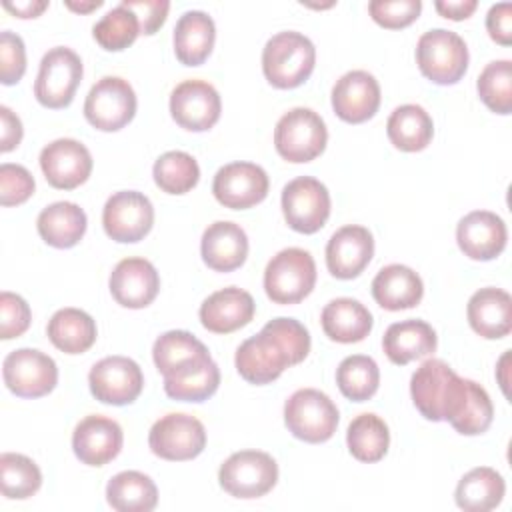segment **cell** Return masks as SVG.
Segmentation results:
<instances>
[{
  "label": "cell",
  "instance_id": "6da1fadb",
  "mask_svg": "<svg viewBox=\"0 0 512 512\" xmlns=\"http://www.w3.org/2000/svg\"><path fill=\"white\" fill-rule=\"evenodd\" d=\"M468 394V378H460L444 360H424L410 378V396L416 410L432 422H450Z\"/></svg>",
  "mask_w": 512,
  "mask_h": 512
},
{
  "label": "cell",
  "instance_id": "7a4b0ae2",
  "mask_svg": "<svg viewBox=\"0 0 512 512\" xmlns=\"http://www.w3.org/2000/svg\"><path fill=\"white\" fill-rule=\"evenodd\" d=\"M316 64V48L308 36L284 30L268 38L262 50V72L280 90L296 88L308 80Z\"/></svg>",
  "mask_w": 512,
  "mask_h": 512
},
{
  "label": "cell",
  "instance_id": "3957f363",
  "mask_svg": "<svg viewBox=\"0 0 512 512\" xmlns=\"http://www.w3.org/2000/svg\"><path fill=\"white\" fill-rule=\"evenodd\" d=\"M340 414L328 394L316 388L296 390L284 404L288 432L308 444H320L334 436Z\"/></svg>",
  "mask_w": 512,
  "mask_h": 512
},
{
  "label": "cell",
  "instance_id": "277c9868",
  "mask_svg": "<svg viewBox=\"0 0 512 512\" xmlns=\"http://www.w3.org/2000/svg\"><path fill=\"white\" fill-rule=\"evenodd\" d=\"M416 62L420 72L434 84H456L468 68L464 38L446 28H432L418 38Z\"/></svg>",
  "mask_w": 512,
  "mask_h": 512
},
{
  "label": "cell",
  "instance_id": "5b68a950",
  "mask_svg": "<svg viewBox=\"0 0 512 512\" xmlns=\"http://www.w3.org/2000/svg\"><path fill=\"white\" fill-rule=\"evenodd\" d=\"M316 284V264L308 250L284 248L264 270V290L274 304H298Z\"/></svg>",
  "mask_w": 512,
  "mask_h": 512
},
{
  "label": "cell",
  "instance_id": "8992f818",
  "mask_svg": "<svg viewBox=\"0 0 512 512\" xmlns=\"http://www.w3.org/2000/svg\"><path fill=\"white\" fill-rule=\"evenodd\" d=\"M328 142V130L322 116L310 108L298 106L280 116L274 128L276 152L294 164L318 158Z\"/></svg>",
  "mask_w": 512,
  "mask_h": 512
},
{
  "label": "cell",
  "instance_id": "52a82bcc",
  "mask_svg": "<svg viewBox=\"0 0 512 512\" xmlns=\"http://www.w3.org/2000/svg\"><path fill=\"white\" fill-rule=\"evenodd\" d=\"M218 482L222 490L234 498H260L276 486L278 464L268 452L240 450L222 462Z\"/></svg>",
  "mask_w": 512,
  "mask_h": 512
},
{
  "label": "cell",
  "instance_id": "ba28073f",
  "mask_svg": "<svg viewBox=\"0 0 512 512\" xmlns=\"http://www.w3.org/2000/svg\"><path fill=\"white\" fill-rule=\"evenodd\" d=\"M84 74V66L80 56L68 46L50 48L38 68V76L34 82L36 100L52 110L66 108L76 94Z\"/></svg>",
  "mask_w": 512,
  "mask_h": 512
},
{
  "label": "cell",
  "instance_id": "9c48e42d",
  "mask_svg": "<svg viewBox=\"0 0 512 512\" xmlns=\"http://www.w3.org/2000/svg\"><path fill=\"white\" fill-rule=\"evenodd\" d=\"M136 106V92L128 80L102 76L86 94L84 116L96 130L116 132L134 118Z\"/></svg>",
  "mask_w": 512,
  "mask_h": 512
},
{
  "label": "cell",
  "instance_id": "30bf717a",
  "mask_svg": "<svg viewBox=\"0 0 512 512\" xmlns=\"http://www.w3.org/2000/svg\"><path fill=\"white\" fill-rule=\"evenodd\" d=\"M148 446L152 454L162 460H192L200 456L206 446V428L196 416L172 412L152 424L148 434Z\"/></svg>",
  "mask_w": 512,
  "mask_h": 512
},
{
  "label": "cell",
  "instance_id": "8fae6325",
  "mask_svg": "<svg viewBox=\"0 0 512 512\" xmlns=\"http://www.w3.org/2000/svg\"><path fill=\"white\" fill-rule=\"evenodd\" d=\"M282 214L300 234L318 232L330 216L328 188L314 176H298L282 188Z\"/></svg>",
  "mask_w": 512,
  "mask_h": 512
},
{
  "label": "cell",
  "instance_id": "7c38bea8",
  "mask_svg": "<svg viewBox=\"0 0 512 512\" xmlns=\"http://www.w3.org/2000/svg\"><path fill=\"white\" fill-rule=\"evenodd\" d=\"M2 378L6 388L18 398H40L54 390L58 366L36 348H18L4 358Z\"/></svg>",
  "mask_w": 512,
  "mask_h": 512
},
{
  "label": "cell",
  "instance_id": "4fadbf2b",
  "mask_svg": "<svg viewBox=\"0 0 512 512\" xmlns=\"http://www.w3.org/2000/svg\"><path fill=\"white\" fill-rule=\"evenodd\" d=\"M154 224V206L150 198L138 190L114 192L102 208L104 232L122 244L142 240Z\"/></svg>",
  "mask_w": 512,
  "mask_h": 512
},
{
  "label": "cell",
  "instance_id": "5bb4252c",
  "mask_svg": "<svg viewBox=\"0 0 512 512\" xmlns=\"http://www.w3.org/2000/svg\"><path fill=\"white\" fill-rule=\"evenodd\" d=\"M88 386L98 402L126 406L140 396L144 374L128 356H106L90 368Z\"/></svg>",
  "mask_w": 512,
  "mask_h": 512
},
{
  "label": "cell",
  "instance_id": "9a60e30c",
  "mask_svg": "<svg viewBox=\"0 0 512 512\" xmlns=\"http://www.w3.org/2000/svg\"><path fill=\"white\" fill-rule=\"evenodd\" d=\"M268 188L266 170L254 162H230L218 168L212 180L214 198L232 210H246L260 204Z\"/></svg>",
  "mask_w": 512,
  "mask_h": 512
},
{
  "label": "cell",
  "instance_id": "2e32d148",
  "mask_svg": "<svg viewBox=\"0 0 512 512\" xmlns=\"http://www.w3.org/2000/svg\"><path fill=\"white\" fill-rule=\"evenodd\" d=\"M222 112L218 90L206 80H184L170 94L174 122L190 132L210 130Z\"/></svg>",
  "mask_w": 512,
  "mask_h": 512
},
{
  "label": "cell",
  "instance_id": "e0dca14e",
  "mask_svg": "<svg viewBox=\"0 0 512 512\" xmlns=\"http://www.w3.org/2000/svg\"><path fill=\"white\" fill-rule=\"evenodd\" d=\"M40 168L50 186L58 190H74L88 180L92 172V154L74 138H58L42 148Z\"/></svg>",
  "mask_w": 512,
  "mask_h": 512
},
{
  "label": "cell",
  "instance_id": "ac0fdd59",
  "mask_svg": "<svg viewBox=\"0 0 512 512\" xmlns=\"http://www.w3.org/2000/svg\"><path fill=\"white\" fill-rule=\"evenodd\" d=\"M234 364L246 382L258 386L274 382L286 368L292 366L282 344L264 328L238 346Z\"/></svg>",
  "mask_w": 512,
  "mask_h": 512
},
{
  "label": "cell",
  "instance_id": "d6986e66",
  "mask_svg": "<svg viewBox=\"0 0 512 512\" xmlns=\"http://www.w3.org/2000/svg\"><path fill=\"white\" fill-rule=\"evenodd\" d=\"M108 288L120 306L140 310L152 304L158 296L160 276L150 260L130 256L114 266L108 278Z\"/></svg>",
  "mask_w": 512,
  "mask_h": 512
},
{
  "label": "cell",
  "instance_id": "ffe728a7",
  "mask_svg": "<svg viewBox=\"0 0 512 512\" xmlns=\"http://www.w3.org/2000/svg\"><path fill=\"white\" fill-rule=\"evenodd\" d=\"M124 434L116 420L100 414L82 418L72 432V450L86 466H104L122 450Z\"/></svg>",
  "mask_w": 512,
  "mask_h": 512
},
{
  "label": "cell",
  "instance_id": "44dd1931",
  "mask_svg": "<svg viewBox=\"0 0 512 512\" xmlns=\"http://www.w3.org/2000/svg\"><path fill=\"white\" fill-rule=\"evenodd\" d=\"M380 106V84L366 70H350L332 86V108L348 124L370 120Z\"/></svg>",
  "mask_w": 512,
  "mask_h": 512
},
{
  "label": "cell",
  "instance_id": "7402d4cb",
  "mask_svg": "<svg viewBox=\"0 0 512 512\" xmlns=\"http://www.w3.org/2000/svg\"><path fill=\"white\" fill-rule=\"evenodd\" d=\"M508 230L504 220L490 210H474L456 226L458 248L470 260H494L506 248Z\"/></svg>",
  "mask_w": 512,
  "mask_h": 512
},
{
  "label": "cell",
  "instance_id": "603a6c76",
  "mask_svg": "<svg viewBox=\"0 0 512 512\" xmlns=\"http://www.w3.org/2000/svg\"><path fill=\"white\" fill-rule=\"evenodd\" d=\"M374 256L372 232L358 224L338 228L326 244V266L334 278H356Z\"/></svg>",
  "mask_w": 512,
  "mask_h": 512
},
{
  "label": "cell",
  "instance_id": "cb8c5ba5",
  "mask_svg": "<svg viewBox=\"0 0 512 512\" xmlns=\"http://www.w3.org/2000/svg\"><path fill=\"white\" fill-rule=\"evenodd\" d=\"M254 298L250 292L228 286L212 292L198 310L200 322L206 330L214 334H230L244 328L254 318Z\"/></svg>",
  "mask_w": 512,
  "mask_h": 512
},
{
  "label": "cell",
  "instance_id": "d4e9b609",
  "mask_svg": "<svg viewBox=\"0 0 512 512\" xmlns=\"http://www.w3.org/2000/svg\"><path fill=\"white\" fill-rule=\"evenodd\" d=\"M200 254L214 272H232L246 262L248 236L240 224L228 220L212 222L202 234Z\"/></svg>",
  "mask_w": 512,
  "mask_h": 512
},
{
  "label": "cell",
  "instance_id": "484cf974",
  "mask_svg": "<svg viewBox=\"0 0 512 512\" xmlns=\"http://www.w3.org/2000/svg\"><path fill=\"white\" fill-rule=\"evenodd\" d=\"M466 316L478 336L486 340L504 338L512 330V298L502 288H480L470 296Z\"/></svg>",
  "mask_w": 512,
  "mask_h": 512
},
{
  "label": "cell",
  "instance_id": "4316f807",
  "mask_svg": "<svg viewBox=\"0 0 512 512\" xmlns=\"http://www.w3.org/2000/svg\"><path fill=\"white\" fill-rule=\"evenodd\" d=\"M438 346L434 328L418 318L394 322L382 336V350L392 364L404 366L430 356Z\"/></svg>",
  "mask_w": 512,
  "mask_h": 512
},
{
  "label": "cell",
  "instance_id": "83f0119b",
  "mask_svg": "<svg viewBox=\"0 0 512 512\" xmlns=\"http://www.w3.org/2000/svg\"><path fill=\"white\" fill-rule=\"evenodd\" d=\"M372 296L384 310L398 312L420 304L424 296L422 278L404 264H388L372 280Z\"/></svg>",
  "mask_w": 512,
  "mask_h": 512
},
{
  "label": "cell",
  "instance_id": "f1b7e54d",
  "mask_svg": "<svg viewBox=\"0 0 512 512\" xmlns=\"http://www.w3.org/2000/svg\"><path fill=\"white\" fill-rule=\"evenodd\" d=\"M320 324L324 334L340 344H352L364 340L372 326V312L354 298H334L330 300L320 314Z\"/></svg>",
  "mask_w": 512,
  "mask_h": 512
},
{
  "label": "cell",
  "instance_id": "f546056e",
  "mask_svg": "<svg viewBox=\"0 0 512 512\" xmlns=\"http://www.w3.org/2000/svg\"><path fill=\"white\" fill-rule=\"evenodd\" d=\"M216 26L212 16L202 10H186L172 34L174 54L184 66H200L212 52Z\"/></svg>",
  "mask_w": 512,
  "mask_h": 512
},
{
  "label": "cell",
  "instance_id": "4dcf8cb0",
  "mask_svg": "<svg viewBox=\"0 0 512 512\" xmlns=\"http://www.w3.org/2000/svg\"><path fill=\"white\" fill-rule=\"evenodd\" d=\"M152 358L158 372L166 376H176L200 362L210 360V352L194 334L186 330H168L160 334L152 346Z\"/></svg>",
  "mask_w": 512,
  "mask_h": 512
},
{
  "label": "cell",
  "instance_id": "1f68e13d",
  "mask_svg": "<svg viewBox=\"0 0 512 512\" xmlns=\"http://www.w3.org/2000/svg\"><path fill=\"white\" fill-rule=\"evenodd\" d=\"M86 226V212L68 200L48 204L36 218L40 238L52 248L76 246L82 240Z\"/></svg>",
  "mask_w": 512,
  "mask_h": 512
},
{
  "label": "cell",
  "instance_id": "d6a6232c",
  "mask_svg": "<svg viewBox=\"0 0 512 512\" xmlns=\"http://www.w3.org/2000/svg\"><path fill=\"white\" fill-rule=\"evenodd\" d=\"M506 494V482L490 466H478L466 472L454 492L458 508L466 512H488L500 506Z\"/></svg>",
  "mask_w": 512,
  "mask_h": 512
},
{
  "label": "cell",
  "instance_id": "836d02e7",
  "mask_svg": "<svg viewBox=\"0 0 512 512\" xmlns=\"http://www.w3.org/2000/svg\"><path fill=\"white\" fill-rule=\"evenodd\" d=\"M50 342L64 354H82L96 342V322L80 308H60L46 326Z\"/></svg>",
  "mask_w": 512,
  "mask_h": 512
},
{
  "label": "cell",
  "instance_id": "e575fe53",
  "mask_svg": "<svg viewBox=\"0 0 512 512\" xmlns=\"http://www.w3.org/2000/svg\"><path fill=\"white\" fill-rule=\"evenodd\" d=\"M106 502L116 512H150L158 504V488L144 472L124 470L108 480Z\"/></svg>",
  "mask_w": 512,
  "mask_h": 512
},
{
  "label": "cell",
  "instance_id": "d590c367",
  "mask_svg": "<svg viewBox=\"0 0 512 512\" xmlns=\"http://www.w3.org/2000/svg\"><path fill=\"white\" fill-rule=\"evenodd\" d=\"M386 134L394 148L402 152H420L434 136V122L422 106L402 104L388 116Z\"/></svg>",
  "mask_w": 512,
  "mask_h": 512
},
{
  "label": "cell",
  "instance_id": "8d00e7d4",
  "mask_svg": "<svg viewBox=\"0 0 512 512\" xmlns=\"http://www.w3.org/2000/svg\"><path fill=\"white\" fill-rule=\"evenodd\" d=\"M346 444L350 454L360 462H378L386 456L390 446V430L388 424L372 414H358L346 430Z\"/></svg>",
  "mask_w": 512,
  "mask_h": 512
},
{
  "label": "cell",
  "instance_id": "74e56055",
  "mask_svg": "<svg viewBox=\"0 0 512 512\" xmlns=\"http://www.w3.org/2000/svg\"><path fill=\"white\" fill-rule=\"evenodd\" d=\"M220 386V368L210 358L176 376L164 378V392L180 402H204Z\"/></svg>",
  "mask_w": 512,
  "mask_h": 512
},
{
  "label": "cell",
  "instance_id": "f35d334b",
  "mask_svg": "<svg viewBox=\"0 0 512 512\" xmlns=\"http://www.w3.org/2000/svg\"><path fill=\"white\" fill-rule=\"evenodd\" d=\"M336 384L352 402L370 400L380 384V370L374 358L364 354L346 356L336 368Z\"/></svg>",
  "mask_w": 512,
  "mask_h": 512
},
{
  "label": "cell",
  "instance_id": "ab89813d",
  "mask_svg": "<svg viewBox=\"0 0 512 512\" xmlns=\"http://www.w3.org/2000/svg\"><path fill=\"white\" fill-rule=\"evenodd\" d=\"M156 186L166 194H186L200 180V166L196 158L182 150L164 152L152 168Z\"/></svg>",
  "mask_w": 512,
  "mask_h": 512
},
{
  "label": "cell",
  "instance_id": "60d3db41",
  "mask_svg": "<svg viewBox=\"0 0 512 512\" xmlns=\"http://www.w3.org/2000/svg\"><path fill=\"white\" fill-rule=\"evenodd\" d=\"M42 486V472L38 464L16 452H4L0 456V488L10 500H26L34 496Z\"/></svg>",
  "mask_w": 512,
  "mask_h": 512
},
{
  "label": "cell",
  "instance_id": "b9f144b4",
  "mask_svg": "<svg viewBox=\"0 0 512 512\" xmlns=\"http://www.w3.org/2000/svg\"><path fill=\"white\" fill-rule=\"evenodd\" d=\"M138 34H140L138 16L124 4H118L112 10H108L92 26L94 40L108 52H120L128 48Z\"/></svg>",
  "mask_w": 512,
  "mask_h": 512
},
{
  "label": "cell",
  "instance_id": "7bdbcfd3",
  "mask_svg": "<svg viewBox=\"0 0 512 512\" xmlns=\"http://www.w3.org/2000/svg\"><path fill=\"white\" fill-rule=\"evenodd\" d=\"M476 90L480 100L496 114L512 112V62L510 60H492L488 62L478 80Z\"/></svg>",
  "mask_w": 512,
  "mask_h": 512
},
{
  "label": "cell",
  "instance_id": "ee69618b",
  "mask_svg": "<svg viewBox=\"0 0 512 512\" xmlns=\"http://www.w3.org/2000/svg\"><path fill=\"white\" fill-rule=\"evenodd\" d=\"M494 418V406L488 396V392L474 380H468V394L466 400L456 414L454 420H450V426L464 436H478L486 432Z\"/></svg>",
  "mask_w": 512,
  "mask_h": 512
},
{
  "label": "cell",
  "instance_id": "f6af8a7d",
  "mask_svg": "<svg viewBox=\"0 0 512 512\" xmlns=\"http://www.w3.org/2000/svg\"><path fill=\"white\" fill-rule=\"evenodd\" d=\"M264 330L270 332L282 344V348L290 356L292 366L300 364L308 356V352H310V334L304 328V324L298 322L296 318H286V316L272 318L270 322L264 324Z\"/></svg>",
  "mask_w": 512,
  "mask_h": 512
},
{
  "label": "cell",
  "instance_id": "bcb514c9",
  "mask_svg": "<svg viewBox=\"0 0 512 512\" xmlns=\"http://www.w3.org/2000/svg\"><path fill=\"white\" fill-rule=\"evenodd\" d=\"M422 10L420 0H372L368 12L372 20L384 28L396 30L412 24Z\"/></svg>",
  "mask_w": 512,
  "mask_h": 512
},
{
  "label": "cell",
  "instance_id": "7dc6e473",
  "mask_svg": "<svg viewBox=\"0 0 512 512\" xmlns=\"http://www.w3.org/2000/svg\"><path fill=\"white\" fill-rule=\"evenodd\" d=\"M34 176L22 164L4 162L0 166V204L18 206L34 194Z\"/></svg>",
  "mask_w": 512,
  "mask_h": 512
},
{
  "label": "cell",
  "instance_id": "c3c4849f",
  "mask_svg": "<svg viewBox=\"0 0 512 512\" xmlns=\"http://www.w3.org/2000/svg\"><path fill=\"white\" fill-rule=\"evenodd\" d=\"M32 320V312L28 302L14 294L4 290L0 294V338L10 340L22 336Z\"/></svg>",
  "mask_w": 512,
  "mask_h": 512
},
{
  "label": "cell",
  "instance_id": "681fc988",
  "mask_svg": "<svg viewBox=\"0 0 512 512\" xmlns=\"http://www.w3.org/2000/svg\"><path fill=\"white\" fill-rule=\"evenodd\" d=\"M26 72V48L22 38L12 30L0 32V82L12 86Z\"/></svg>",
  "mask_w": 512,
  "mask_h": 512
},
{
  "label": "cell",
  "instance_id": "f907efd6",
  "mask_svg": "<svg viewBox=\"0 0 512 512\" xmlns=\"http://www.w3.org/2000/svg\"><path fill=\"white\" fill-rule=\"evenodd\" d=\"M126 8H130L140 22V34H154L168 16L170 2L168 0H122Z\"/></svg>",
  "mask_w": 512,
  "mask_h": 512
},
{
  "label": "cell",
  "instance_id": "816d5d0a",
  "mask_svg": "<svg viewBox=\"0 0 512 512\" xmlns=\"http://www.w3.org/2000/svg\"><path fill=\"white\" fill-rule=\"evenodd\" d=\"M486 30L490 38L502 46L512 44V4L498 2L492 4L486 14Z\"/></svg>",
  "mask_w": 512,
  "mask_h": 512
},
{
  "label": "cell",
  "instance_id": "f5cc1de1",
  "mask_svg": "<svg viewBox=\"0 0 512 512\" xmlns=\"http://www.w3.org/2000/svg\"><path fill=\"white\" fill-rule=\"evenodd\" d=\"M22 134L20 118L8 106H0V152L14 150L20 144Z\"/></svg>",
  "mask_w": 512,
  "mask_h": 512
},
{
  "label": "cell",
  "instance_id": "db71d44e",
  "mask_svg": "<svg viewBox=\"0 0 512 512\" xmlns=\"http://www.w3.org/2000/svg\"><path fill=\"white\" fill-rule=\"evenodd\" d=\"M434 8L444 18L464 20L478 8V2L476 0H436Z\"/></svg>",
  "mask_w": 512,
  "mask_h": 512
},
{
  "label": "cell",
  "instance_id": "11a10c76",
  "mask_svg": "<svg viewBox=\"0 0 512 512\" xmlns=\"http://www.w3.org/2000/svg\"><path fill=\"white\" fill-rule=\"evenodd\" d=\"M2 6L18 18H36L48 8V2L46 0H22V2L4 0Z\"/></svg>",
  "mask_w": 512,
  "mask_h": 512
},
{
  "label": "cell",
  "instance_id": "9f6ffc18",
  "mask_svg": "<svg viewBox=\"0 0 512 512\" xmlns=\"http://www.w3.org/2000/svg\"><path fill=\"white\" fill-rule=\"evenodd\" d=\"M508 360H510V350H506V352L500 356L498 368H496L498 384H500V388H502V392H504L506 396H508V376H506V372H508Z\"/></svg>",
  "mask_w": 512,
  "mask_h": 512
},
{
  "label": "cell",
  "instance_id": "6f0895ef",
  "mask_svg": "<svg viewBox=\"0 0 512 512\" xmlns=\"http://www.w3.org/2000/svg\"><path fill=\"white\" fill-rule=\"evenodd\" d=\"M104 2L102 0H90V2H74V0H66V6L74 12H80V14H88L96 8H100Z\"/></svg>",
  "mask_w": 512,
  "mask_h": 512
}]
</instances>
